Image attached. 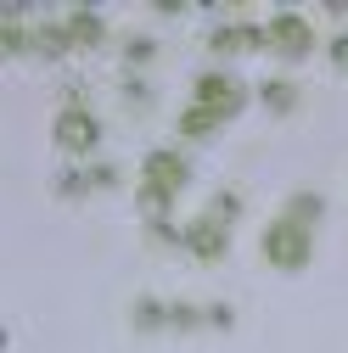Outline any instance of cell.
Listing matches in <instances>:
<instances>
[{
    "label": "cell",
    "mask_w": 348,
    "mask_h": 353,
    "mask_svg": "<svg viewBox=\"0 0 348 353\" xmlns=\"http://www.w3.org/2000/svg\"><path fill=\"white\" fill-rule=\"evenodd\" d=\"M51 141L68 152V157H90L102 146V118L96 107H62L57 123H51Z\"/></svg>",
    "instance_id": "277c9868"
},
{
    "label": "cell",
    "mask_w": 348,
    "mask_h": 353,
    "mask_svg": "<svg viewBox=\"0 0 348 353\" xmlns=\"http://www.w3.org/2000/svg\"><path fill=\"white\" fill-rule=\"evenodd\" d=\"M124 101L129 107H152V90H146L141 79H124Z\"/></svg>",
    "instance_id": "44dd1931"
},
{
    "label": "cell",
    "mask_w": 348,
    "mask_h": 353,
    "mask_svg": "<svg viewBox=\"0 0 348 353\" xmlns=\"http://www.w3.org/2000/svg\"><path fill=\"white\" fill-rule=\"evenodd\" d=\"M62 23H68V39H73L79 51H102V46H107V23H102V17L90 12V6H79V12H68Z\"/></svg>",
    "instance_id": "ba28073f"
},
{
    "label": "cell",
    "mask_w": 348,
    "mask_h": 353,
    "mask_svg": "<svg viewBox=\"0 0 348 353\" xmlns=\"http://www.w3.org/2000/svg\"><path fill=\"white\" fill-rule=\"evenodd\" d=\"M208 213H213V219H220V225H231V219L242 213V196H236V191H220V196H213V202H208Z\"/></svg>",
    "instance_id": "e0dca14e"
},
{
    "label": "cell",
    "mask_w": 348,
    "mask_h": 353,
    "mask_svg": "<svg viewBox=\"0 0 348 353\" xmlns=\"http://www.w3.org/2000/svg\"><path fill=\"white\" fill-rule=\"evenodd\" d=\"M62 107H90V84H84V79H68V84H62Z\"/></svg>",
    "instance_id": "ac0fdd59"
},
{
    "label": "cell",
    "mask_w": 348,
    "mask_h": 353,
    "mask_svg": "<svg viewBox=\"0 0 348 353\" xmlns=\"http://www.w3.org/2000/svg\"><path fill=\"white\" fill-rule=\"evenodd\" d=\"M202 320H208L213 331H231V325H236V314H231V303H208V314H202Z\"/></svg>",
    "instance_id": "ffe728a7"
},
{
    "label": "cell",
    "mask_w": 348,
    "mask_h": 353,
    "mask_svg": "<svg viewBox=\"0 0 348 353\" xmlns=\"http://www.w3.org/2000/svg\"><path fill=\"white\" fill-rule=\"evenodd\" d=\"M264 258L276 263V270H287V275H292V270H303V263L315 258V230L281 213L276 225L264 230Z\"/></svg>",
    "instance_id": "7a4b0ae2"
},
{
    "label": "cell",
    "mask_w": 348,
    "mask_h": 353,
    "mask_svg": "<svg viewBox=\"0 0 348 353\" xmlns=\"http://www.w3.org/2000/svg\"><path fill=\"white\" fill-rule=\"evenodd\" d=\"M258 101H264V112L287 118V112H298V84L292 79H264L258 84Z\"/></svg>",
    "instance_id": "9c48e42d"
},
{
    "label": "cell",
    "mask_w": 348,
    "mask_h": 353,
    "mask_svg": "<svg viewBox=\"0 0 348 353\" xmlns=\"http://www.w3.org/2000/svg\"><path fill=\"white\" fill-rule=\"evenodd\" d=\"M186 180H191V163L174 152V146H157V152L141 157V191H135V202L152 219H168L174 213V196L186 191Z\"/></svg>",
    "instance_id": "6da1fadb"
},
{
    "label": "cell",
    "mask_w": 348,
    "mask_h": 353,
    "mask_svg": "<svg viewBox=\"0 0 348 353\" xmlns=\"http://www.w3.org/2000/svg\"><path fill=\"white\" fill-rule=\"evenodd\" d=\"M73 46V39H68V23H46V28H34V51L39 57H62Z\"/></svg>",
    "instance_id": "30bf717a"
},
{
    "label": "cell",
    "mask_w": 348,
    "mask_h": 353,
    "mask_svg": "<svg viewBox=\"0 0 348 353\" xmlns=\"http://www.w3.org/2000/svg\"><path fill=\"white\" fill-rule=\"evenodd\" d=\"M326 213V202L315 196V191H292V202H287V219H298V225H309L315 230V219Z\"/></svg>",
    "instance_id": "8fae6325"
},
{
    "label": "cell",
    "mask_w": 348,
    "mask_h": 353,
    "mask_svg": "<svg viewBox=\"0 0 348 353\" xmlns=\"http://www.w3.org/2000/svg\"><path fill=\"white\" fill-rule=\"evenodd\" d=\"M191 107H202V112H213V118H236L242 107H247V90H242V79L236 73H225V68H208V73H197V84H191Z\"/></svg>",
    "instance_id": "3957f363"
},
{
    "label": "cell",
    "mask_w": 348,
    "mask_h": 353,
    "mask_svg": "<svg viewBox=\"0 0 348 353\" xmlns=\"http://www.w3.org/2000/svg\"><path fill=\"white\" fill-rule=\"evenodd\" d=\"M326 57H331L337 73H348V34H331V39H326Z\"/></svg>",
    "instance_id": "d6986e66"
},
{
    "label": "cell",
    "mask_w": 348,
    "mask_h": 353,
    "mask_svg": "<svg viewBox=\"0 0 348 353\" xmlns=\"http://www.w3.org/2000/svg\"><path fill=\"white\" fill-rule=\"evenodd\" d=\"M152 57H157V46H152L146 34H129V39H124V62H129V68H146Z\"/></svg>",
    "instance_id": "9a60e30c"
},
{
    "label": "cell",
    "mask_w": 348,
    "mask_h": 353,
    "mask_svg": "<svg viewBox=\"0 0 348 353\" xmlns=\"http://www.w3.org/2000/svg\"><path fill=\"white\" fill-rule=\"evenodd\" d=\"M270 46V28H253V23H225V28H213L208 34V51L213 57H242V51H264Z\"/></svg>",
    "instance_id": "52a82bcc"
},
{
    "label": "cell",
    "mask_w": 348,
    "mask_h": 353,
    "mask_svg": "<svg viewBox=\"0 0 348 353\" xmlns=\"http://www.w3.org/2000/svg\"><path fill=\"white\" fill-rule=\"evenodd\" d=\"M197 325H208V320L197 314L191 303H168V331H197Z\"/></svg>",
    "instance_id": "2e32d148"
},
{
    "label": "cell",
    "mask_w": 348,
    "mask_h": 353,
    "mask_svg": "<svg viewBox=\"0 0 348 353\" xmlns=\"http://www.w3.org/2000/svg\"><path fill=\"white\" fill-rule=\"evenodd\" d=\"M270 51H276V57H287V62H303V57L315 51V28H309V17L281 12V17L270 23Z\"/></svg>",
    "instance_id": "5b68a950"
},
{
    "label": "cell",
    "mask_w": 348,
    "mask_h": 353,
    "mask_svg": "<svg viewBox=\"0 0 348 353\" xmlns=\"http://www.w3.org/2000/svg\"><path fill=\"white\" fill-rule=\"evenodd\" d=\"M163 325H168V303L141 297V303H135V331H163Z\"/></svg>",
    "instance_id": "5bb4252c"
},
{
    "label": "cell",
    "mask_w": 348,
    "mask_h": 353,
    "mask_svg": "<svg viewBox=\"0 0 348 353\" xmlns=\"http://www.w3.org/2000/svg\"><path fill=\"white\" fill-rule=\"evenodd\" d=\"M96 191V174H84V168H68L62 180H57V196L62 202H79V196H90Z\"/></svg>",
    "instance_id": "4fadbf2b"
},
{
    "label": "cell",
    "mask_w": 348,
    "mask_h": 353,
    "mask_svg": "<svg viewBox=\"0 0 348 353\" xmlns=\"http://www.w3.org/2000/svg\"><path fill=\"white\" fill-rule=\"evenodd\" d=\"M90 174H96V185H102V191L118 185V168H113V163H102V168H90Z\"/></svg>",
    "instance_id": "7402d4cb"
},
{
    "label": "cell",
    "mask_w": 348,
    "mask_h": 353,
    "mask_svg": "<svg viewBox=\"0 0 348 353\" xmlns=\"http://www.w3.org/2000/svg\"><path fill=\"white\" fill-rule=\"evenodd\" d=\"M231 225H220L213 213H202V219H191L186 225V252L197 258V263H220L225 252H231V236H225Z\"/></svg>",
    "instance_id": "8992f818"
},
{
    "label": "cell",
    "mask_w": 348,
    "mask_h": 353,
    "mask_svg": "<svg viewBox=\"0 0 348 353\" xmlns=\"http://www.w3.org/2000/svg\"><path fill=\"white\" fill-rule=\"evenodd\" d=\"M220 123H225V118H213V112H202V107H186V112H180V135H186V141H202V135H213Z\"/></svg>",
    "instance_id": "7c38bea8"
}]
</instances>
